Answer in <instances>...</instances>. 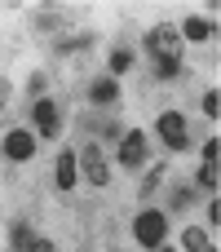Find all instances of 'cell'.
<instances>
[{
    "label": "cell",
    "instance_id": "e0dca14e",
    "mask_svg": "<svg viewBox=\"0 0 221 252\" xmlns=\"http://www.w3.org/2000/svg\"><path fill=\"white\" fill-rule=\"evenodd\" d=\"M44 84H49V75H40V71L27 80V93H31V102H35V97H44Z\"/></svg>",
    "mask_w": 221,
    "mask_h": 252
},
{
    "label": "cell",
    "instance_id": "ba28073f",
    "mask_svg": "<svg viewBox=\"0 0 221 252\" xmlns=\"http://www.w3.org/2000/svg\"><path fill=\"white\" fill-rule=\"evenodd\" d=\"M75 177H80V164H75V155H71V151H62V155H58V164H53V186H58V190H71V186H75Z\"/></svg>",
    "mask_w": 221,
    "mask_h": 252
},
{
    "label": "cell",
    "instance_id": "9c48e42d",
    "mask_svg": "<svg viewBox=\"0 0 221 252\" xmlns=\"http://www.w3.org/2000/svg\"><path fill=\"white\" fill-rule=\"evenodd\" d=\"M115 97H120L115 75H102V80H93V84H89V102H93V106H111Z\"/></svg>",
    "mask_w": 221,
    "mask_h": 252
},
{
    "label": "cell",
    "instance_id": "ac0fdd59",
    "mask_svg": "<svg viewBox=\"0 0 221 252\" xmlns=\"http://www.w3.org/2000/svg\"><path fill=\"white\" fill-rule=\"evenodd\" d=\"M159 182H164V164H155V168L146 173V182H142V195H151V190H155Z\"/></svg>",
    "mask_w": 221,
    "mask_h": 252
},
{
    "label": "cell",
    "instance_id": "cb8c5ba5",
    "mask_svg": "<svg viewBox=\"0 0 221 252\" xmlns=\"http://www.w3.org/2000/svg\"><path fill=\"white\" fill-rule=\"evenodd\" d=\"M4 93H9V89H0V111H4Z\"/></svg>",
    "mask_w": 221,
    "mask_h": 252
},
{
    "label": "cell",
    "instance_id": "52a82bcc",
    "mask_svg": "<svg viewBox=\"0 0 221 252\" xmlns=\"http://www.w3.org/2000/svg\"><path fill=\"white\" fill-rule=\"evenodd\" d=\"M35 151H40V146H35V137H31L27 128H13V133L4 137V155H9V159H18V164H22V159H31Z\"/></svg>",
    "mask_w": 221,
    "mask_h": 252
},
{
    "label": "cell",
    "instance_id": "ffe728a7",
    "mask_svg": "<svg viewBox=\"0 0 221 252\" xmlns=\"http://www.w3.org/2000/svg\"><path fill=\"white\" fill-rule=\"evenodd\" d=\"M35 27H40V31H53V27H62V18H58V13H40Z\"/></svg>",
    "mask_w": 221,
    "mask_h": 252
},
{
    "label": "cell",
    "instance_id": "3957f363",
    "mask_svg": "<svg viewBox=\"0 0 221 252\" xmlns=\"http://www.w3.org/2000/svg\"><path fill=\"white\" fill-rule=\"evenodd\" d=\"M75 164H80V173H84V182H89V186H106V182H111V164H106L102 146H84Z\"/></svg>",
    "mask_w": 221,
    "mask_h": 252
},
{
    "label": "cell",
    "instance_id": "5bb4252c",
    "mask_svg": "<svg viewBox=\"0 0 221 252\" xmlns=\"http://www.w3.org/2000/svg\"><path fill=\"white\" fill-rule=\"evenodd\" d=\"M128 66H133V53H128V49H115V53H111V75H124Z\"/></svg>",
    "mask_w": 221,
    "mask_h": 252
},
{
    "label": "cell",
    "instance_id": "7c38bea8",
    "mask_svg": "<svg viewBox=\"0 0 221 252\" xmlns=\"http://www.w3.org/2000/svg\"><path fill=\"white\" fill-rule=\"evenodd\" d=\"M155 75L159 80H182V58H155Z\"/></svg>",
    "mask_w": 221,
    "mask_h": 252
},
{
    "label": "cell",
    "instance_id": "4fadbf2b",
    "mask_svg": "<svg viewBox=\"0 0 221 252\" xmlns=\"http://www.w3.org/2000/svg\"><path fill=\"white\" fill-rule=\"evenodd\" d=\"M217 164H199V173H195V182H199V186H204V190H213V195H217Z\"/></svg>",
    "mask_w": 221,
    "mask_h": 252
},
{
    "label": "cell",
    "instance_id": "30bf717a",
    "mask_svg": "<svg viewBox=\"0 0 221 252\" xmlns=\"http://www.w3.org/2000/svg\"><path fill=\"white\" fill-rule=\"evenodd\" d=\"M208 35H217V27L208 18H186L182 22V40H208Z\"/></svg>",
    "mask_w": 221,
    "mask_h": 252
},
{
    "label": "cell",
    "instance_id": "603a6c76",
    "mask_svg": "<svg viewBox=\"0 0 221 252\" xmlns=\"http://www.w3.org/2000/svg\"><path fill=\"white\" fill-rule=\"evenodd\" d=\"M27 252H53V244H49V239H31V244H27Z\"/></svg>",
    "mask_w": 221,
    "mask_h": 252
},
{
    "label": "cell",
    "instance_id": "8fae6325",
    "mask_svg": "<svg viewBox=\"0 0 221 252\" xmlns=\"http://www.w3.org/2000/svg\"><path fill=\"white\" fill-rule=\"evenodd\" d=\"M182 244H186V248H190V252H217V248H213V244H208V235H204L199 226H190V230L182 235Z\"/></svg>",
    "mask_w": 221,
    "mask_h": 252
},
{
    "label": "cell",
    "instance_id": "7402d4cb",
    "mask_svg": "<svg viewBox=\"0 0 221 252\" xmlns=\"http://www.w3.org/2000/svg\"><path fill=\"white\" fill-rule=\"evenodd\" d=\"M190 204V186H182V190H173V208H186Z\"/></svg>",
    "mask_w": 221,
    "mask_h": 252
},
{
    "label": "cell",
    "instance_id": "9a60e30c",
    "mask_svg": "<svg viewBox=\"0 0 221 252\" xmlns=\"http://www.w3.org/2000/svg\"><path fill=\"white\" fill-rule=\"evenodd\" d=\"M9 244H13V252H27V244H31V226H27V221H18V226H13V239H9Z\"/></svg>",
    "mask_w": 221,
    "mask_h": 252
},
{
    "label": "cell",
    "instance_id": "5b68a950",
    "mask_svg": "<svg viewBox=\"0 0 221 252\" xmlns=\"http://www.w3.org/2000/svg\"><path fill=\"white\" fill-rule=\"evenodd\" d=\"M146 151H151V142H146L142 128H128V133L120 137V164H124V168H137V164L146 159Z\"/></svg>",
    "mask_w": 221,
    "mask_h": 252
},
{
    "label": "cell",
    "instance_id": "d6986e66",
    "mask_svg": "<svg viewBox=\"0 0 221 252\" xmlns=\"http://www.w3.org/2000/svg\"><path fill=\"white\" fill-rule=\"evenodd\" d=\"M93 35H75V40H58V53H71V49H84Z\"/></svg>",
    "mask_w": 221,
    "mask_h": 252
},
{
    "label": "cell",
    "instance_id": "d4e9b609",
    "mask_svg": "<svg viewBox=\"0 0 221 252\" xmlns=\"http://www.w3.org/2000/svg\"><path fill=\"white\" fill-rule=\"evenodd\" d=\"M0 89H9V84H4V80H0Z\"/></svg>",
    "mask_w": 221,
    "mask_h": 252
},
{
    "label": "cell",
    "instance_id": "277c9868",
    "mask_svg": "<svg viewBox=\"0 0 221 252\" xmlns=\"http://www.w3.org/2000/svg\"><path fill=\"white\" fill-rule=\"evenodd\" d=\"M31 120H35V133H40V137H58V133H62V120H58V102H53V97H35Z\"/></svg>",
    "mask_w": 221,
    "mask_h": 252
},
{
    "label": "cell",
    "instance_id": "7a4b0ae2",
    "mask_svg": "<svg viewBox=\"0 0 221 252\" xmlns=\"http://www.w3.org/2000/svg\"><path fill=\"white\" fill-rule=\"evenodd\" d=\"M142 44H146V53H155V58H182V31L168 27V22L151 27V35H146Z\"/></svg>",
    "mask_w": 221,
    "mask_h": 252
},
{
    "label": "cell",
    "instance_id": "484cf974",
    "mask_svg": "<svg viewBox=\"0 0 221 252\" xmlns=\"http://www.w3.org/2000/svg\"><path fill=\"white\" fill-rule=\"evenodd\" d=\"M155 252H168V248H155Z\"/></svg>",
    "mask_w": 221,
    "mask_h": 252
},
{
    "label": "cell",
    "instance_id": "2e32d148",
    "mask_svg": "<svg viewBox=\"0 0 221 252\" xmlns=\"http://www.w3.org/2000/svg\"><path fill=\"white\" fill-rule=\"evenodd\" d=\"M204 115H208V120H217V115H221V93H217V89L204 93Z\"/></svg>",
    "mask_w": 221,
    "mask_h": 252
},
{
    "label": "cell",
    "instance_id": "44dd1931",
    "mask_svg": "<svg viewBox=\"0 0 221 252\" xmlns=\"http://www.w3.org/2000/svg\"><path fill=\"white\" fill-rule=\"evenodd\" d=\"M217 155H221V142H217V137L204 142V164H217Z\"/></svg>",
    "mask_w": 221,
    "mask_h": 252
},
{
    "label": "cell",
    "instance_id": "6da1fadb",
    "mask_svg": "<svg viewBox=\"0 0 221 252\" xmlns=\"http://www.w3.org/2000/svg\"><path fill=\"white\" fill-rule=\"evenodd\" d=\"M133 235H137V244H142V248H164L168 217H164V213H155V208H146V213L133 221Z\"/></svg>",
    "mask_w": 221,
    "mask_h": 252
},
{
    "label": "cell",
    "instance_id": "8992f818",
    "mask_svg": "<svg viewBox=\"0 0 221 252\" xmlns=\"http://www.w3.org/2000/svg\"><path fill=\"white\" fill-rule=\"evenodd\" d=\"M159 137H164L168 151L182 155V151H186V120H182L177 111H164V115H159Z\"/></svg>",
    "mask_w": 221,
    "mask_h": 252
}]
</instances>
